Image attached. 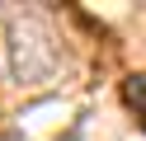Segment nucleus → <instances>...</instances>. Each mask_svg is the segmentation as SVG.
<instances>
[{
	"label": "nucleus",
	"mask_w": 146,
	"mask_h": 141,
	"mask_svg": "<svg viewBox=\"0 0 146 141\" xmlns=\"http://www.w3.org/2000/svg\"><path fill=\"white\" fill-rule=\"evenodd\" d=\"M0 141H24V132H0Z\"/></svg>",
	"instance_id": "3"
},
{
	"label": "nucleus",
	"mask_w": 146,
	"mask_h": 141,
	"mask_svg": "<svg viewBox=\"0 0 146 141\" xmlns=\"http://www.w3.org/2000/svg\"><path fill=\"white\" fill-rule=\"evenodd\" d=\"M123 99H127V103H141V108H146V75H132V80L123 85Z\"/></svg>",
	"instance_id": "2"
},
{
	"label": "nucleus",
	"mask_w": 146,
	"mask_h": 141,
	"mask_svg": "<svg viewBox=\"0 0 146 141\" xmlns=\"http://www.w3.org/2000/svg\"><path fill=\"white\" fill-rule=\"evenodd\" d=\"M141 132H146V118H141Z\"/></svg>",
	"instance_id": "4"
},
{
	"label": "nucleus",
	"mask_w": 146,
	"mask_h": 141,
	"mask_svg": "<svg viewBox=\"0 0 146 141\" xmlns=\"http://www.w3.org/2000/svg\"><path fill=\"white\" fill-rule=\"evenodd\" d=\"M61 61V47L57 38H52V28L42 24V19H10V71L19 85H42L52 80V71H57Z\"/></svg>",
	"instance_id": "1"
}]
</instances>
